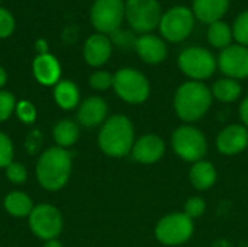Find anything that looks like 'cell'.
Listing matches in <instances>:
<instances>
[{
	"label": "cell",
	"instance_id": "e0dca14e",
	"mask_svg": "<svg viewBox=\"0 0 248 247\" xmlns=\"http://www.w3.org/2000/svg\"><path fill=\"white\" fill-rule=\"evenodd\" d=\"M135 49L140 58L148 64H160L167 57V47L164 41L151 33L140 36L135 41Z\"/></svg>",
	"mask_w": 248,
	"mask_h": 247
},
{
	"label": "cell",
	"instance_id": "7a4b0ae2",
	"mask_svg": "<svg viewBox=\"0 0 248 247\" xmlns=\"http://www.w3.org/2000/svg\"><path fill=\"white\" fill-rule=\"evenodd\" d=\"M100 150L109 157H125L132 151L135 144V132L131 119L125 115H113L108 118L97 137Z\"/></svg>",
	"mask_w": 248,
	"mask_h": 247
},
{
	"label": "cell",
	"instance_id": "cb8c5ba5",
	"mask_svg": "<svg viewBox=\"0 0 248 247\" xmlns=\"http://www.w3.org/2000/svg\"><path fill=\"white\" fill-rule=\"evenodd\" d=\"M241 84L234 80V79H219L218 82H215L214 87H212V96H215L218 100L221 102H234L241 96Z\"/></svg>",
	"mask_w": 248,
	"mask_h": 247
},
{
	"label": "cell",
	"instance_id": "7c38bea8",
	"mask_svg": "<svg viewBox=\"0 0 248 247\" xmlns=\"http://www.w3.org/2000/svg\"><path fill=\"white\" fill-rule=\"evenodd\" d=\"M218 66L230 79H246L248 77V48L243 45L227 47L219 54Z\"/></svg>",
	"mask_w": 248,
	"mask_h": 247
},
{
	"label": "cell",
	"instance_id": "ffe728a7",
	"mask_svg": "<svg viewBox=\"0 0 248 247\" xmlns=\"http://www.w3.org/2000/svg\"><path fill=\"white\" fill-rule=\"evenodd\" d=\"M54 100L64 111H71L78 106L80 90L77 84L71 80H60L54 86Z\"/></svg>",
	"mask_w": 248,
	"mask_h": 247
},
{
	"label": "cell",
	"instance_id": "8fae6325",
	"mask_svg": "<svg viewBox=\"0 0 248 247\" xmlns=\"http://www.w3.org/2000/svg\"><path fill=\"white\" fill-rule=\"evenodd\" d=\"M125 15L124 0H94L92 7V23L100 33H115Z\"/></svg>",
	"mask_w": 248,
	"mask_h": 247
},
{
	"label": "cell",
	"instance_id": "52a82bcc",
	"mask_svg": "<svg viewBox=\"0 0 248 247\" xmlns=\"http://www.w3.org/2000/svg\"><path fill=\"white\" fill-rule=\"evenodd\" d=\"M193 230V220H190L185 213H173L157 223L155 237L166 246H179L192 237Z\"/></svg>",
	"mask_w": 248,
	"mask_h": 247
},
{
	"label": "cell",
	"instance_id": "836d02e7",
	"mask_svg": "<svg viewBox=\"0 0 248 247\" xmlns=\"http://www.w3.org/2000/svg\"><path fill=\"white\" fill-rule=\"evenodd\" d=\"M240 116H241V121H243L244 127L248 128V96L243 100V103L240 106Z\"/></svg>",
	"mask_w": 248,
	"mask_h": 247
},
{
	"label": "cell",
	"instance_id": "7402d4cb",
	"mask_svg": "<svg viewBox=\"0 0 248 247\" xmlns=\"http://www.w3.org/2000/svg\"><path fill=\"white\" fill-rule=\"evenodd\" d=\"M80 137L78 124L71 119H61L52 128V138L58 147L67 148L77 143Z\"/></svg>",
	"mask_w": 248,
	"mask_h": 247
},
{
	"label": "cell",
	"instance_id": "5b68a950",
	"mask_svg": "<svg viewBox=\"0 0 248 247\" xmlns=\"http://www.w3.org/2000/svg\"><path fill=\"white\" fill-rule=\"evenodd\" d=\"M113 89L116 95L128 103H142L150 96L147 77L134 68L118 70L113 76Z\"/></svg>",
	"mask_w": 248,
	"mask_h": 247
},
{
	"label": "cell",
	"instance_id": "3957f363",
	"mask_svg": "<svg viewBox=\"0 0 248 247\" xmlns=\"http://www.w3.org/2000/svg\"><path fill=\"white\" fill-rule=\"evenodd\" d=\"M212 92L201 82L183 83L174 95V111L185 122L199 121L211 108Z\"/></svg>",
	"mask_w": 248,
	"mask_h": 247
},
{
	"label": "cell",
	"instance_id": "4316f807",
	"mask_svg": "<svg viewBox=\"0 0 248 247\" xmlns=\"http://www.w3.org/2000/svg\"><path fill=\"white\" fill-rule=\"evenodd\" d=\"M232 36L240 42V45L248 47V10L237 17L232 28Z\"/></svg>",
	"mask_w": 248,
	"mask_h": 247
},
{
	"label": "cell",
	"instance_id": "44dd1931",
	"mask_svg": "<svg viewBox=\"0 0 248 247\" xmlns=\"http://www.w3.org/2000/svg\"><path fill=\"white\" fill-rule=\"evenodd\" d=\"M217 176L218 175H217V169L214 167V165L205 160L196 162L189 172L190 183L198 191H206L212 188L214 183L217 182Z\"/></svg>",
	"mask_w": 248,
	"mask_h": 247
},
{
	"label": "cell",
	"instance_id": "2e32d148",
	"mask_svg": "<svg viewBox=\"0 0 248 247\" xmlns=\"http://www.w3.org/2000/svg\"><path fill=\"white\" fill-rule=\"evenodd\" d=\"M84 60L92 67L103 66L112 54V42L103 33H94L87 38L84 44Z\"/></svg>",
	"mask_w": 248,
	"mask_h": 247
},
{
	"label": "cell",
	"instance_id": "d6986e66",
	"mask_svg": "<svg viewBox=\"0 0 248 247\" xmlns=\"http://www.w3.org/2000/svg\"><path fill=\"white\" fill-rule=\"evenodd\" d=\"M230 0H193V15L205 23L218 22L228 10Z\"/></svg>",
	"mask_w": 248,
	"mask_h": 247
},
{
	"label": "cell",
	"instance_id": "30bf717a",
	"mask_svg": "<svg viewBox=\"0 0 248 247\" xmlns=\"http://www.w3.org/2000/svg\"><path fill=\"white\" fill-rule=\"evenodd\" d=\"M193 25L195 16L190 9L185 6H174L161 16L160 31L167 41L180 42L190 35Z\"/></svg>",
	"mask_w": 248,
	"mask_h": 247
},
{
	"label": "cell",
	"instance_id": "1f68e13d",
	"mask_svg": "<svg viewBox=\"0 0 248 247\" xmlns=\"http://www.w3.org/2000/svg\"><path fill=\"white\" fill-rule=\"evenodd\" d=\"M89 83L94 90H106L113 86V76L108 71H94L90 76Z\"/></svg>",
	"mask_w": 248,
	"mask_h": 247
},
{
	"label": "cell",
	"instance_id": "4dcf8cb0",
	"mask_svg": "<svg viewBox=\"0 0 248 247\" xmlns=\"http://www.w3.org/2000/svg\"><path fill=\"white\" fill-rule=\"evenodd\" d=\"M205 210H206V204L202 198L199 197H192L186 201L185 204V214L193 220V218H199L201 215L205 214Z\"/></svg>",
	"mask_w": 248,
	"mask_h": 247
},
{
	"label": "cell",
	"instance_id": "d590c367",
	"mask_svg": "<svg viewBox=\"0 0 248 247\" xmlns=\"http://www.w3.org/2000/svg\"><path fill=\"white\" fill-rule=\"evenodd\" d=\"M44 247H62V245L58 239H52V240H46L44 243Z\"/></svg>",
	"mask_w": 248,
	"mask_h": 247
},
{
	"label": "cell",
	"instance_id": "e575fe53",
	"mask_svg": "<svg viewBox=\"0 0 248 247\" xmlns=\"http://www.w3.org/2000/svg\"><path fill=\"white\" fill-rule=\"evenodd\" d=\"M35 48L38 51V55L48 54V45H46V41H44V39H38L35 44Z\"/></svg>",
	"mask_w": 248,
	"mask_h": 247
},
{
	"label": "cell",
	"instance_id": "ac0fdd59",
	"mask_svg": "<svg viewBox=\"0 0 248 247\" xmlns=\"http://www.w3.org/2000/svg\"><path fill=\"white\" fill-rule=\"evenodd\" d=\"M33 76L42 86H55L61 77V66L51 54L36 55L32 64Z\"/></svg>",
	"mask_w": 248,
	"mask_h": 247
},
{
	"label": "cell",
	"instance_id": "f546056e",
	"mask_svg": "<svg viewBox=\"0 0 248 247\" xmlns=\"http://www.w3.org/2000/svg\"><path fill=\"white\" fill-rule=\"evenodd\" d=\"M16 99L13 93L0 90V122L7 121L16 109Z\"/></svg>",
	"mask_w": 248,
	"mask_h": 247
},
{
	"label": "cell",
	"instance_id": "9a60e30c",
	"mask_svg": "<svg viewBox=\"0 0 248 247\" xmlns=\"http://www.w3.org/2000/svg\"><path fill=\"white\" fill-rule=\"evenodd\" d=\"M108 103L99 96H90L78 105L77 119L86 128H94L108 118Z\"/></svg>",
	"mask_w": 248,
	"mask_h": 247
},
{
	"label": "cell",
	"instance_id": "ba28073f",
	"mask_svg": "<svg viewBox=\"0 0 248 247\" xmlns=\"http://www.w3.org/2000/svg\"><path fill=\"white\" fill-rule=\"evenodd\" d=\"M179 68L195 82L209 79L215 68L217 61L211 51L201 47H190L182 51L179 55Z\"/></svg>",
	"mask_w": 248,
	"mask_h": 247
},
{
	"label": "cell",
	"instance_id": "277c9868",
	"mask_svg": "<svg viewBox=\"0 0 248 247\" xmlns=\"http://www.w3.org/2000/svg\"><path fill=\"white\" fill-rule=\"evenodd\" d=\"M171 146L174 153L186 162H201L208 151V141L202 131L192 125L176 128L171 135Z\"/></svg>",
	"mask_w": 248,
	"mask_h": 247
},
{
	"label": "cell",
	"instance_id": "5bb4252c",
	"mask_svg": "<svg viewBox=\"0 0 248 247\" xmlns=\"http://www.w3.org/2000/svg\"><path fill=\"white\" fill-rule=\"evenodd\" d=\"M166 151V144L161 137L147 134L140 137L132 147V157L141 165H153L158 162Z\"/></svg>",
	"mask_w": 248,
	"mask_h": 247
},
{
	"label": "cell",
	"instance_id": "484cf974",
	"mask_svg": "<svg viewBox=\"0 0 248 247\" xmlns=\"http://www.w3.org/2000/svg\"><path fill=\"white\" fill-rule=\"evenodd\" d=\"M15 114L17 115L19 121L26 124V125H31L36 121V108L32 102L29 100H20L16 103V109H15Z\"/></svg>",
	"mask_w": 248,
	"mask_h": 247
},
{
	"label": "cell",
	"instance_id": "83f0119b",
	"mask_svg": "<svg viewBox=\"0 0 248 247\" xmlns=\"http://www.w3.org/2000/svg\"><path fill=\"white\" fill-rule=\"evenodd\" d=\"M13 143L9 135L0 132V169H6L13 162Z\"/></svg>",
	"mask_w": 248,
	"mask_h": 247
},
{
	"label": "cell",
	"instance_id": "d4e9b609",
	"mask_svg": "<svg viewBox=\"0 0 248 247\" xmlns=\"http://www.w3.org/2000/svg\"><path fill=\"white\" fill-rule=\"evenodd\" d=\"M208 39H209L211 45H214L215 48H224V49H225V48L230 47V44H231V39H232V29H231L227 23H224V22H221V20L214 22V23H211V26H209Z\"/></svg>",
	"mask_w": 248,
	"mask_h": 247
},
{
	"label": "cell",
	"instance_id": "8992f818",
	"mask_svg": "<svg viewBox=\"0 0 248 247\" xmlns=\"http://www.w3.org/2000/svg\"><path fill=\"white\" fill-rule=\"evenodd\" d=\"M31 231L41 240L57 239L62 231V215L60 210L51 204H39L33 207L28 217Z\"/></svg>",
	"mask_w": 248,
	"mask_h": 247
},
{
	"label": "cell",
	"instance_id": "9c48e42d",
	"mask_svg": "<svg viewBox=\"0 0 248 247\" xmlns=\"http://www.w3.org/2000/svg\"><path fill=\"white\" fill-rule=\"evenodd\" d=\"M125 15L137 32H150L161 20V7L157 0H126Z\"/></svg>",
	"mask_w": 248,
	"mask_h": 247
},
{
	"label": "cell",
	"instance_id": "d6a6232c",
	"mask_svg": "<svg viewBox=\"0 0 248 247\" xmlns=\"http://www.w3.org/2000/svg\"><path fill=\"white\" fill-rule=\"evenodd\" d=\"M15 29L13 16L3 7H0V38H7Z\"/></svg>",
	"mask_w": 248,
	"mask_h": 247
},
{
	"label": "cell",
	"instance_id": "603a6c76",
	"mask_svg": "<svg viewBox=\"0 0 248 247\" xmlns=\"http://www.w3.org/2000/svg\"><path fill=\"white\" fill-rule=\"evenodd\" d=\"M3 205H4V210L7 211V214H10L12 217H16V218L29 217V214L33 210L31 197L20 191H13V192L7 194Z\"/></svg>",
	"mask_w": 248,
	"mask_h": 247
},
{
	"label": "cell",
	"instance_id": "f1b7e54d",
	"mask_svg": "<svg viewBox=\"0 0 248 247\" xmlns=\"http://www.w3.org/2000/svg\"><path fill=\"white\" fill-rule=\"evenodd\" d=\"M4 170H6L7 181L10 183H13V185H22L28 179V170H26V167L22 163L12 162Z\"/></svg>",
	"mask_w": 248,
	"mask_h": 247
},
{
	"label": "cell",
	"instance_id": "4fadbf2b",
	"mask_svg": "<svg viewBox=\"0 0 248 247\" xmlns=\"http://www.w3.org/2000/svg\"><path fill=\"white\" fill-rule=\"evenodd\" d=\"M217 147L225 156L243 153L248 147V128L240 124L225 127L217 138Z\"/></svg>",
	"mask_w": 248,
	"mask_h": 247
},
{
	"label": "cell",
	"instance_id": "6da1fadb",
	"mask_svg": "<svg viewBox=\"0 0 248 247\" xmlns=\"http://www.w3.org/2000/svg\"><path fill=\"white\" fill-rule=\"evenodd\" d=\"M71 175V156L58 146L46 148L36 162V179L45 191L62 189Z\"/></svg>",
	"mask_w": 248,
	"mask_h": 247
},
{
	"label": "cell",
	"instance_id": "8d00e7d4",
	"mask_svg": "<svg viewBox=\"0 0 248 247\" xmlns=\"http://www.w3.org/2000/svg\"><path fill=\"white\" fill-rule=\"evenodd\" d=\"M6 82H7V73L4 71L3 67H0V89L6 84Z\"/></svg>",
	"mask_w": 248,
	"mask_h": 247
}]
</instances>
